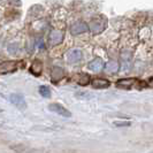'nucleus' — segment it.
<instances>
[{
  "label": "nucleus",
  "mask_w": 153,
  "mask_h": 153,
  "mask_svg": "<svg viewBox=\"0 0 153 153\" xmlns=\"http://www.w3.org/2000/svg\"><path fill=\"white\" fill-rule=\"evenodd\" d=\"M146 85H147V86H153V77H151V78L146 82Z\"/></svg>",
  "instance_id": "20"
},
{
  "label": "nucleus",
  "mask_w": 153,
  "mask_h": 153,
  "mask_svg": "<svg viewBox=\"0 0 153 153\" xmlns=\"http://www.w3.org/2000/svg\"><path fill=\"white\" fill-rule=\"evenodd\" d=\"M7 50L10 54H17V52L20 51V48H19V45H17V44H10V45L8 46Z\"/></svg>",
  "instance_id": "17"
},
{
  "label": "nucleus",
  "mask_w": 153,
  "mask_h": 153,
  "mask_svg": "<svg viewBox=\"0 0 153 153\" xmlns=\"http://www.w3.org/2000/svg\"><path fill=\"white\" fill-rule=\"evenodd\" d=\"M82 59V51L81 50H70L67 52V60L70 63H75V62H78Z\"/></svg>",
  "instance_id": "8"
},
{
  "label": "nucleus",
  "mask_w": 153,
  "mask_h": 153,
  "mask_svg": "<svg viewBox=\"0 0 153 153\" xmlns=\"http://www.w3.org/2000/svg\"><path fill=\"white\" fill-rule=\"evenodd\" d=\"M12 149L16 151L17 153H32L33 152V150H31L29 147H27V146L24 145H14L12 146Z\"/></svg>",
  "instance_id": "14"
},
{
  "label": "nucleus",
  "mask_w": 153,
  "mask_h": 153,
  "mask_svg": "<svg viewBox=\"0 0 153 153\" xmlns=\"http://www.w3.org/2000/svg\"><path fill=\"white\" fill-rule=\"evenodd\" d=\"M115 127H119V128H121V127H129V126H131V123L129 122V121H115L114 123Z\"/></svg>",
  "instance_id": "18"
},
{
  "label": "nucleus",
  "mask_w": 153,
  "mask_h": 153,
  "mask_svg": "<svg viewBox=\"0 0 153 153\" xmlns=\"http://www.w3.org/2000/svg\"><path fill=\"white\" fill-rule=\"evenodd\" d=\"M52 78H53L54 82H59L60 79H62V77L65 76V71L63 69L60 68V67H54L52 69Z\"/></svg>",
  "instance_id": "12"
},
{
  "label": "nucleus",
  "mask_w": 153,
  "mask_h": 153,
  "mask_svg": "<svg viewBox=\"0 0 153 153\" xmlns=\"http://www.w3.org/2000/svg\"><path fill=\"white\" fill-rule=\"evenodd\" d=\"M76 97H78V98H89L90 94L89 93H85V92H77Z\"/></svg>",
  "instance_id": "19"
},
{
  "label": "nucleus",
  "mask_w": 153,
  "mask_h": 153,
  "mask_svg": "<svg viewBox=\"0 0 153 153\" xmlns=\"http://www.w3.org/2000/svg\"><path fill=\"white\" fill-rule=\"evenodd\" d=\"M48 109L51 111V112H54V113H56V114L61 115L63 117H71V113L69 112L67 108L65 107V106H62L60 104H58V102H52V104H50L48 105Z\"/></svg>",
  "instance_id": "6"
},
{
  "label": "nucleus",
  "mask_w": 153,
  "mask_h": 153,
  "mask_svg": "<svg viewBox=\"0 0 153 153\" xmlns=\"http://www.w3.org/2000/svg\"><path fill=\"white\" fill-rule=\"evenodd\" d=\"M91 85L94 89H106L111 85V83L105 78H96L91 82Z\"/></svg>",
  "instance_id": "11"
},
{
  "label": "nucleus",
  "mask_w": 153,
  "mask_h": 153,
  "mask_svg": "<svg viewBox=\"0 0 153 153\" xmlns=\"http://www.w3.org/2000/svg\"><path fill=\"white\" fill-rule=\"evenodd\" d=\"M77 82H78V84L85 86V85H88L90 82H91V79H90V76H89V75H86V74H82V75H79V76H78Z\"/></svg>",
  "instance_id": "15"
},
{
  "label": "nucleus",
  "mask_w": 153,
  "mask_h": 153,
  "mask_svg": "<svg viewBox=\"0 0 153 153\" xmlns=\"http://www.w3.org/2000/svg\"><path fill=\"white\" fill-rule=\"evenodd\" d=\"M106 27V20L101 16V17H94L91 20V23H90V28L91 30L93 31V33H99L101 31L105 29Z\"/></svg>",
  "instance_id": "2"
},
{
  "label": "nucleus",
  "mask_w": 153,
  "mask_h": 153,
  "mask_svg": "<svg viewBox=\"0 0 153 153\" xmlns=\"http://www.w3.org/2000/svg\"><path fill=\"white\" fill-rule=\"evenodd\" d=\"M89 30V27H88V24L85 22H82V21H79V22H76L74 23L73 25H71V28H70V32L73 33V35H81V33H84L86 31Z\"/></svg>",
  "instance_id": "7"
},
{
  "label": "nucleus",
  "mask_w": 153,
  "mask_h": 153,
  "mask_svg": "<svg viewBox=\"0 0 153 153\" xmlns=\"http://www.w3.org/2000/svg\"><path fill=\"white\" fill-rule=\"evenodd\" d=\"M19 63H21V62H17V61L2 62L1 66H0V71H1V74L5 75V74H12V73L16 71L17 69L20 68V65H19Z\"/></svg>",
  "instance_id": "3"
},
{
  "label": "nucleus",
  "mask_w": 153,
  "mask_h": 153,
  "mask_svg": "<svg viewBox=\"0 0 153 153\" xmlns=\"http://www.w3.org/2000/svg\"><path fill=\"white\" fill-rule=\"evenodd\" d=\"M9 100H10V102L14 106H16V107L19 108V109H21V111H24L27 108L25 99H24L23 94H21V93H12L9 96Z\"/></svg>",
  "instance_id": "4"
},
{
  "label": "nucleus",
  "mask_w": 153,
  "mask_h": 153,
  "mask_svg": "<svg viewBox=\"0 0 153 153\" xmlns=\"http://www.w3.org/2000/svg\"><path fill=\"white\" fill-rule=\"evenodd\" d=\"M117 69H119V65H117V62L113 61V60H111V61H108L106 63V66H105V70L107 71V73H116L117 71Z\"/></svg>",
  "instance_id": "13"
},
{
  "label": "nucleus",
  "mask_w": 153,
  "mask_h": 153,
  "mask_svg": "<svg viewBox=\"0 0 153 153\" xmlns=\"http://www.w3.org/2000/svg\"><path fill=\"white\" fill-rule=\"evenodd\" d=\"M138 83H139V81L137 78H134V77H131V78H121V79H119L116 82V86L120 88V89H124V90H130L134 86L137 88Z\"/></svg>",
  "instance_id": "1"
},
{
  "label": "nucleus",
  "mask_w": 153,
  "mask_h": 153,
  "mask_svg": "<svg viewBox=\"0 0 153 153\" xmlns=\"http://www.w3.org/2000/svg\"><path fill=\"white\" fill-rule=\"evenodd\" d=\"M89 69L92 70V71H94V73H98L100 70H102L104 68V61H102V59H100V58H96V59H93L90 63H89Z\"/></svg>",
  "instance_id": "9"
},
{
  "label": "nucleus",
  "mask_w": 153,
  "mask_h": 153,
  "mask_svg": "<svg viewBox=\"0 0 153 153\" xmlns=\"http://www.w3.org/2000/svg\"><path fill=\"white\" fill-rule=\"evenodd\" d=\"M39 93H40V96L44 97V98H50V97H51V90H50V88L46 86V85L39 86Z\"/></svg>",
  "instance_id": "16"
},
{
  "label": "nucleus",
  "mask_w": 153,
  "mask_h": 153,
  "mask_svg": "<svg viewBox=\"0 0 153 153\" xmlns=\"http://www.w3.org/2000/svg\"><path fill=\"white\" fill-rule=\"evenodd\" d=\"M29 71L35 76H39L42 74V71H43V63H42V61L40 60H35L31 63Z\"/></svg>",
  "instance_id": "10"
},
{
  "label": "nucleus",
  "mask_w": 153,
  "mask_h": 153,
  "mask_svg": "<svg viewBox=\"0 0 153 153\" xmlns=\"http://www.w3.org/2000/svg\"><path fill=\"white\" fill-rule=\"evenodd\" d=\"M65 38V33L60 30H53L48 35V45L55 46L61 44Z\"/></svg>",
  "instance_id": "5"
}]
</instances>
